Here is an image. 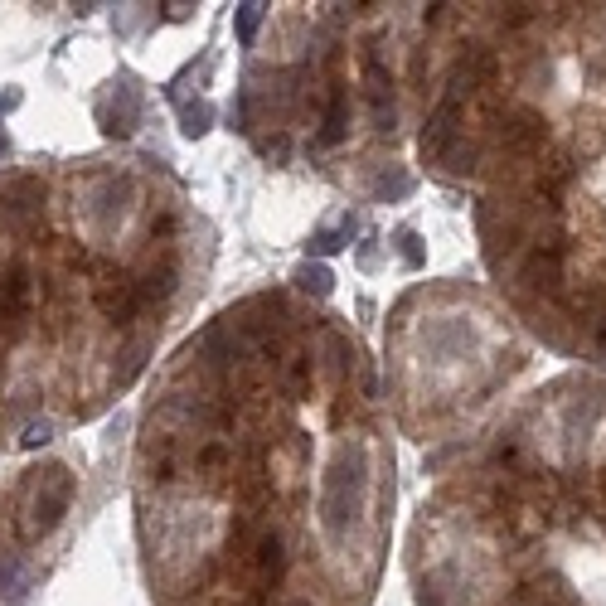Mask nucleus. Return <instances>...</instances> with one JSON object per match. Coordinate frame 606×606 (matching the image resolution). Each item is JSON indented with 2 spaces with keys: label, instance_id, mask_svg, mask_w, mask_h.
Listing matches in <instances>:
<instances>
[{
  "label": "nucleus",
  "instance_id": "nucleus-1",
  "mask_svg": "<svg viewBox=\"0 0 606 606\" xmlns=\"http://www.w3.org/2000/svg\"><path fill=\"white\" fill-rule=\"evenodd\" d=\"M25 306H30V282H25V272H5V277H0V320H15Z\"/></svg>",
  "mask_w": 606,
  "mask_h": 606
},
{
  "label": "nucleus",
  "instance_id": "nucleus-2",
  "mask_svg": "<svg viewBox=\"0 0 606 606\" xmlns=\"http://www.w3.org/2000/svg\"><path fill=\"white\" fill-rule=\"evenodd\" d=\"M296 287L311 291V296H330L335 287V277H330V267H320V262H306L301 272H296Z\"/></svg>",
  "mask_w": 606,
  "mask_h": 606
},
{
  "label": "nucleus",
  "instance_id": "nucleus-3",
  "mask_svg": "<svg viewBox=\"0 0 606 606\" xmlns=\"http://www.w3.org/2000/svg\"><path fill=\"white\" fill-rule=\"evenodd\" d=\"M180 122H185V136H204L209 122H214V107H209V102H194V107L180 112Z\"/></svg>",
  "mask_w": 606,
  "mask_h": 606
},
{
  "label": "nucleus",
  "instance_id": "nucleus-4",
  "mask_svg": "<svg viewBox=\"0 0 606 606\" xmlns=\"http://www.w3.org/2000/svg\"><path fill=\"white\" fill-rule=\"evenodd\" d=\"M262 15H267V5H238V44H253Z\"/></svg>",
  "mask_w": 606,
  "mask_h": 606
},
{
  "label": "nucleus",
  "instance_id": "nucleus-5",
  "mask_svg": "<svg viewBox=\"0 0 606 606\" xmlns=\"http://www.w3.org/2000/svg\"><path fill=\"white\" fill-rule=\"evenodd\" d=\"M413 190V175H393V180H379V199H403Z\"/></svg>",
  "mask_w": 606,
  "mask_h": 606
},
{
  "label": "nucleus",
  "instance_id": "nucleus-6",
  "mask_svg": "<svg viewBox=\"0 0 606 606\" xmlns=\"http://www.w3.org/2000/svg\"><path fill=\"white\" fill-rule=\"evenodd\" d=\"M398 243H403V257H408V267L422 262V248H417V233H398Z\"/></svg>",
  "mask_w": 606,
  "mask_h": 606
},
{
  "label": "nucleus",
  "instance_id": "nucleus-7",
  "mask_svg": "<svg viewBox=\"0 0 606 606\" xmlns=\"http://www.w3.org/2000/svg\"><path fill=\"white\" fill-rule=\"evenodd\" d=\"M25 442H30V447H39V442H49V427H44V422H39V427H30V432H25Z\"/></svg>",
  "mask_w": 606,
  "mask_h": 606
}]
</instances>
